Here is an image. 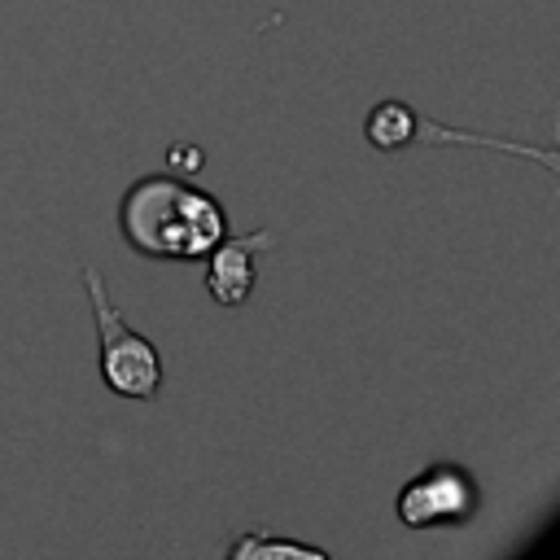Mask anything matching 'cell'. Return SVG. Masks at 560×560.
Returning <instances> with one entry per match:
<instances>
[{"mask_svg":"<svg viewBox=\"0 0 560 560\" xmlns=\"http://www.w3.org/2000/svg\"><path fill=\"white\" fill-rule=\"evenodd\" d=\"M83 289L92 302V319H96V337H101V381L105 389H114L118 398H136L149 402L162 394V354L149 337H140L109 302L105 276L96 267H83Z\"/></svg>","mask_w":560,"mask_h":560,"instance_id":"cell-2","label":"cell"},{"mask_svg":"<svg viewBox=\"0 0 560 560\" xmlns=\"http://www.w3.org/2000/svg\"><path fill=\"white\" fill-rule=\"evenodd\" d=\"M118 232L144 258H206L228 236V210L214 192L175 171L140 175L118 201Z\"/></svg>","mask_w":560,"mask_h":560,"instance_id":"cell-1","label":"cell"},{"mask_svg":"<svg viewBox=\"0 0 560 560\" xmlns=\"http://www.w3.org/2000/svg\"><path fill=\"white\" fill-rule=\"evenodd\" d=\"M171 166H175V175H192V171L201 166V149H192V144H175V149H171Z\"/></svg>","mask_w":560,"mask_h":560,"instance_id":"cell-7","label":"cell"},{"mask_svg":"<svg viewBox=\"0 0 560 560\" xmlns=\"http://www.w3.org/2000/svg\"><path fill=\"white\" fill-rule=\"evenodd\" d=\"M363 136H368V144L381 149V153L407 149V144H416V136H420V114H416L407 101H376L372 114L363 118Z\"/></svg>","mask_w":560,"mask_h":560,"instance_id":"cell-5","label":"cell"},{"mask_svg":"<svg viewBox=\"0 0 560 560\" xmlns=\"http://www.w3.org/2000/svg\"><path fill=\"white\" fill-rule=\"evenodd\" d=\"M276 232L271 228H258V232H245V236H223L210 254H206V289L219 306H241L249 293H254V262L258 254L276 249Z\"/></svg>","mask_w":560,"mask_h":560,"instance_id":"cell-4","label":"cell"},{"mask_svg":"<svg viewBox=\"0 0 560 560\" xmlns=\"http://www.w3.org/2000/svg\"><path fill=\"white\" fill-rule=\"evenodd\" d=\"M394 512L407 529H455L481 512V486L464 464L433 459L402 481Z\"/></svg>","mask_w":560,"mask_h":560,"instance_id":"cell-3","label":"cell"},{"mask_svg":"<svg viewBox=\"0 0 560 560\" xmlns=\"http://www.w3.org/2000/svg\"><path fill=\"white\" fill-rule=\"evenodd\" d=\"M271 556H293V560H324L319 547H302L289 538H276L267 525H254L249 534L228 542V560H271Z\"/></svg>","mask_w":560,"mask_h":560,"instance_id":"cell-6","label":"cell"}]
</instances>
